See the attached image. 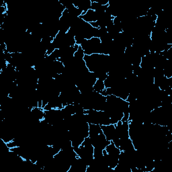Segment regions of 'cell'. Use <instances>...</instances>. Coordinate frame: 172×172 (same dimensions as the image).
<instances>
[{
    "instance_id": "obj_1",
    "label": "cell",
    "mask_w": 172,
    "mask_h": 172,
    "mask_svg": "<svg viewBox=\"0 0 172 172\" xmlns=\"http://www.w3.org/2000/svg\"><path fill=\"white\" fill-rule=\"evenodd\" d=\"M105 89L104 82L102 79H98L96 81V83L93 86V89L94 92H96L98 93H100L102 91Z\"/></svg>"
}]
</instances>
